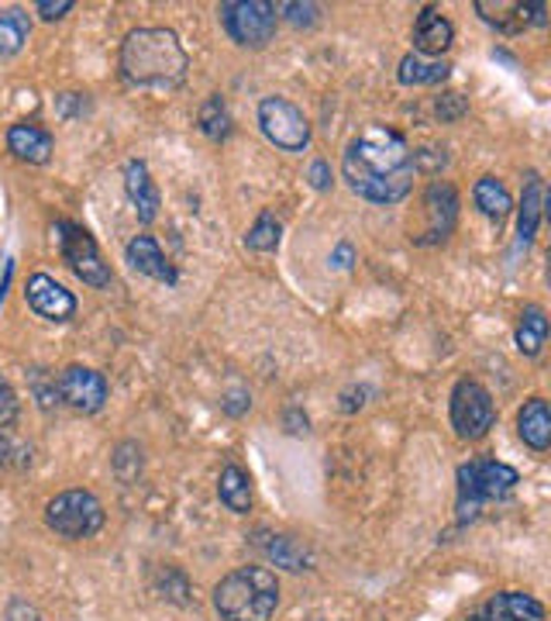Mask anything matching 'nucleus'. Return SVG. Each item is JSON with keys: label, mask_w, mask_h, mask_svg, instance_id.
Returning a JSON list of instances; mask_svg holds the SVG:
<instances>
[{"label": "nucleus", "mask_w": 551, "mask_h": 621, "mask_svg": "<svg viewBox=\"0 0 551 621\" xmlns=\"http://www.w3.org/2000/svg\"><path fill=\"white\" fill-rule=\"evenodd\" d=\"M8 149L22 159V163L42 166L52 159V135L35 122H17L8 132Z\"/></svg>", "instance_id": "18"}, {"label": "nucleus", "mask_w": 551, "mask_h": 621, "mask_svg": "<svg viewBox=\"0 0 551 621\" xmlns=\"http://www.w3.org/2000/svg\"><path fill=\"white\" fill-rule=\"evenodd\" d=\"M17 414H22V400H17V394L0 376V429H11L17 422Z\"/></svg>", "instance_id": "29"}, {"label": "nucleus", "mask_w": 551, "mask_h": 621, "mask_svg": "<svg viewBox=\"0 0 551 621\" xmlns=\"http://www.w3.org/2000/svg\"><path fill=\"white\" fill-rule=\"evenodd\" d=\"M200 128L208 138H224L231 132V117H228V104L221 100V94H211L200 108Z\"/></svg>", "instance_id": "28"}, {"label": "nucleus", "mask_w": 551, "mask_h": 621, "mask_svg": "<svg viewBox=\"0 0 551 621\" xmlns=\"http://www.w3.org/2000/svg\"><path fill=\"white\" fill-rule=\"evenodd\" d=\"M465 97L462 94H444L441 100H438V114L444 117V122H455V117H462L465 114Z\"/></svg>", "instance_id": "32"}, {"label": "nucleus", "mask_w": 551, "mask_h": 621, "mask_svg": "<svg viewBox=\"0 0 551 621\" xmlns=\"http://www.w3.org/2000/svg\"><path fill=\"white\" fill-rule=\"evenodd\" d=\"M279 235H283V228L276 222V214L273 211H262L255 218V225L245 232V246L255 249V252H276L279 249Z\"/></svg>", "instance_id": "27"}, {"label": "nucleus", "mask_w": 551, "mask_h": 621, "mask_svg": "<svg viewBox=\"0 0 551 621\" xmlns=\"http://www.w3.org/2000/svg\"><path fill=\"white\" fill-rule=\"evenodd\" d=\"M276 11H283V14H287V22L290 25H314L317 22V4H297V0H290V4H279Z\"/></svg>", "instance_id": "30"}, {"label": "nucleus", "mask_w": 551, "mask_h": 621, "mask_svg": "<svg viewBox=\"0 0 551 621\" xmlns=\"http://www.w3.org/2000/svg\"><path fill=\"white\" fill-rule=\"evenodd\" d=\"M424 208L427 218H431V228H427L424 243H438V238H448V232L455 228V214H459V194L452 184H431L424 194Z\"/></svg>", "instance_id": "16"}, {"label": "nucleus", "mask_w": 551, "mask_h": 621, "mask_svg": "<svg viewBox=\"0 0 551 621\" xmlns=\"http://www.w3.org/2000/svg\"><path fill=\"white\" fill-rule=\"evenodd\" d=\"M352 246L349 243H341L338 249H335V256H331V266H338V270H349L352 266Z\"/></svg>", "instance_id": "36"}, {"label": "nucleus", "mask_w": 551, "mask_h": 621, "mask_svg": "<svg viewBox=\"0 0 551 621\" xmlns=\"http://www.w3.org/2000/svg\"><path fill=\"white\" fill-rule=\"evenodd\" d=\"M55 390H59V400H66L79 414H97L108 405V394H111L104 373H97L90 367H66L55 380Z\"/></svg>", "instance_id": "10"}, {"label": "nucleus", "mask_w": 551, "mask_h": 621, "mask_svg": "<svg viewBox=\"0 0 551 621\" xmlns=\"http://www.w3.org/2000/svg\"><path fill=\"white\" fill-rule=\"evenodd\" d=\"M125 190H128V200L135 204L138 222L152 225L155 214H159V190L152 184L149 166L141 163V159H128V163H125Z\"/></svg>", "instance_id": "15"}, {"label": "nucleus", "mask_w": 551, "mask_h": 621, "mask_svg": "<svg viewBox=\"0 0 551 621\" xmlns=\"http://www.w3.org/2000/svg\"><path fill=\"white\" fill-rule=\"evenodd\" d=\"M224 32L241 49H265L276 35V4L265 0H224L217 8Z\"/></svg>", "instance_id": "6"}, {"label": "nucleus", "mask_w": 551, "mask_h": 621, "mask_svg": "<svg viewBox=\"0 0 551 621\" xmlns=\"http://www.w3.org/2000/svg\"><path fill=\"white\" fill-rule=\"evenodd\" d=\"M521 484V473L500 459H468L459 467V508H479L483 500H500Z\"/></svg>", "instance_id": "4"}, {"label": "nucleus", "mask_w": 551, "mask_h": 621, "mask_svg": "<svg viewBox=\"0 0 551 621\" xmlns=\"http://www.w3.org/2000/svg\"><path fill=\"white\" fill-rule=\"evenodd\" d=\"M259 128L276 149L303 152L311 146V122L293 100L287 97H262L259 100Z\"/></svg>", "instance_id": "7"}, {"label": "nucleus", "mask_w": 551, "mask_h": 621, "mask_svg": "<svg viewBox=\"0 0 551 621\" xmlns=\"http://www.w3.org/2000/svg\"><path fill=\"white\" fill-rule=\"evenodd\" d=\"M125 259L135 273H146L152 280H162V284H176V270L170 266V259L162 256V249L152 235H135L125 246Z\"/></svg>", "instance_id": "17"}, {"label": "nucleus", "mask_w": 551, "mask_h": 621, "mask_svg": "<svg viewBox=\"0 0 551 621\" xmlns=\"http://www.w3.org/2000/svg\"><path fill=\"white\" fill-rule=\"evenodd\" d=\"M4 621H38V611L28 605V600L14 597V600H11V608H8V618H4Z\"/></svg>", "instance_id": "34"}, {"label": "nucleus", "mask_w": 551, "mask_h": 621, "mask_svg": "<svg viewBox=\"0 0 551 621\" xmlns=\"http://www.w3.org/2000/svg\"><path fill=\"white\" fill-rule=\"evenodd\" d=\"M279 608V580L265 567H238L214 587L221 621H270Z\"/></svg>", "instance_id": "3"}, {"label": "nucleus", "mask_w": 551, "mask_h": 621, "mask_svg": "<svg viewBox=\"0 0 551 621\" xmlns=\"http://www.w3.org/2000/svg\"><path fill=\"white\" fill-rule=\"evenodd\" d=\"M190 55L173 28H135L121 42V76L138 90L173 94L183 87Z\"/></svg>", "instance_id": "2"}, {"label": "nucleus", "mask_w": 551, "mask_h": 621, "mask_svg": "<svg viewBox=\"0 0 551 621\" xmlns=\"http://www.w3.org/2000/svg\"><path fill=\"white\" fill-rule=\"evenodd\" d=\"M473 197H476V208L486 214V218H493V222H503V218L510 214V194H506V187L500 184L497 176H483L479 184H476V190H473Z\"/></svg>", "instance_id": "26"}, {"label": "nucleus", "mask_w": 551, "mask_h": 621, "mask_svg": "<svg viewBox=\"0 0 551 621\" xmlns=\"http://www.w3.org/2000/svg\"><path fill=\"white\" fill-rule=\"evenodd\" d=\"M46 522L63 538H90L104 529V505L90 490H63L46 505Z\"/></svg>", "instance_id": "5"}, {"label": "nucleus", "mask_w": 551, "mask_h": 621, "mask_svg": "<svg viewBox=\"0 0 551 621\" xmlns=\"http://www.w3.org/2000/svg\"><path fill=\"white\" fill-rule=\"evenodd\" d=\"M476 11L486 25H493L506 35L524 32L530 25H544V4H514V0H476Z\"/></svg>", "instance_id": "12"}, {"label": "nucleus", "mask_w": 551, "mask_h": 621, "mask_svg": "<svg viewBox=\"0 0 551 621\" xmlns=\"http://www.w3.org/2000/svg\"><path fill=\"white\" fill-rule=\"evenodd\" d=\"M448 73H452V66H448L444 59H424V55L411 52L400 59L397 79L403 87H435V84H444Z\"/></svg>", "instance_id": "22"}, {"label": "nucleus", "mask_w": 551, "mask_h": 621, "mask_svg": "<svg viewBox=\"0 0 551 621\" xmlns=\"http://www.w3.org/2000/svg\"><path fill=\"white\" fill-rule=\"evenodd\" d=\"M217 497L221 505L235 511V514H249L252 511V480L241 467H224L221 470V480H217Z\"/></svg>", "instance_id": "23"}, {"label": "nucleus", "mask_w": 551, "mask_h": 621, "mask_svg": "<svg viewBox=\"0 0 551 621\" xmlns=\"http://www.w3.org/2000/svg\"><path fill=\"white\" fill-rule=\"evenodd\" d=\"M468 621H544V605L524 591H500Z\"/></svg>", "instance_id": "13"}, {"label": "nucleus", "mask_w": 551, "mask_h": 621, "mask_svg": "<svg viewBox=\"0 0 551 621\" xmlns=\"http://www.w3.org/2000/svg\"><path fill=\"white\" fill-rule=\"evenodd\" d=\"M55 232H59V246H63L70 270L84 280L87 287H111V270L104 263V256H100L93 235L70 222H59Z\"/></svg>", "instance_id": "9"}, {"label": "nucleus", "mask_w": 551, "mask_h": 621, "mask_svg": "<svg viewBox=\"0 0 551 621\" xmlns=\"http://www.w3.org/2000/svg\"><path fill=\"white\" fill-rule=\"evenodd\" d=\"M311 187H314V190H328V187H331V166L324 163V159L311 163Z\"/></svg>", "instance_id": "35"}, {"label": "nucleus", "mask_w": 551, "mask_h": 621, "mask_svg": "<svg viewBox=\"0 0 551 621\" xmlns=\"http://www.w3.org/2000/svg\"><path fill=\"white\" fill-rule=\"evenodd\" d=\"M548 338V318L538 305H530L521 311V322H517V349L524 356H538L541 346Z\"/></svg>", "instance_id": "24"}, {"label": "nucleus", "mask_w": 551, "mask_h": 621, "mask_svg": "<svg viewBox=\"0 0 551 621\" xmlns=\"http://www.w3.org/2000/svg\"><path fill=\"white\" fill-rule=\"evenodd\" d=\"M455 28L452 22L438 11V8H424L417 14V25H414V49L424 59H441V52L452 46Z\"/></svg>", "instance_id": "14"}, {"label": "nucleus", "mask_w": 551, "mask_h": 621, "mask_svg": "<svg viewBox=\"0 0 551 621\" xmlns=\"http://www.w3.org/2000/svg\"><path fill=\"white\" fill-rule=\"evenodd\" d=\"M38 14L46 17V22H55V17H63L73 11V0H38Z\"/></svg>", "instance_id": "33"}, {"label": "nucleus", "mask_w": 551, "mask_h": 621, "mask_svg": "<svg viewBox=\"0 0 551 621\" xmlns=\"http://www.w3.org/2000/svg\"><path fill=\"white\" fill-rule=\"evenodd\" d=\"M517 432L524 438V446H530L535 452H548V446H551V414H548V400L544 397L524 400V408L517 414Z\"/></svg>", "instance_id": "20"}, {"label": "nucleus", "mask_w": 551, "mask_h": 621, "mask_svg": "<svg viewBox=\"0 0 551 621\" xmlns=\"http://www.w3.org/2000/svg\"><path fill=\"white\" fill-rule=\"evenodd\" d=\"M541 208H544V179L541 173L530 170L524 176V194H521V208H517V232L521 243H530L541 225Z\"/></svg>", "instance_id": "21"}, {"label": "nucleus", "mask_w": 551, "mask_h": 621, "mask_svg": "<svg viewBox=\"0 0 551 621\" xmlns=\"http://www.w3.org/2000/svg\"><path fill=\"white\" fill-rule=\"evenodd\" d=\"M341 176L370 204H400L414 187V152L406 138L386 125L362 128L341 156Z\"/></svg>", "instance_id": "1"}, {"label": "nucleus", "mask_w": 551, "mask_h": 621, "mask_svg": "<svg viewBox=\"0 0 551 621\" xmlns=\"http://www.w3.org/2000/svg\"><path fill=\"white\" fill-rule=\"evenodd\" d=\"M255 549H262V556L270 559V563H276V567H283V570H293V573H300V570H311V552L303 549L297 538H290V535H273V532H255Z\"/></svg>", "instance_id": "19"}, {"label": "nucleus", "mask_w": 551, "mask_h": 621, "mask_svg": "<svg viewBox=\"0 0 551 621\" xmlns=\"http://www.w3.org/2000/svg\"><path fill=\"white\" fill-rule=\"evenodd\" d=\"M497 425V405L479 380H459L452 390V429L465 443H476Z\"/></svg>", "instance_id": "8"}, {"label": "nucleus", "mask_w": 551, "mask_h": 621, "mask_svg": "<svg viewBox=\"0 0 551 621\" xmlns=\"http://www.w3.org/2000/svg\"><path fill=\"white\" fill-rule=\"evenodd\" d=\"M25 300L38 318H46V322H70V318L76 314V297L59 284V280H52L49 273L28 276Z\"/></svg>", "instance_id": "11"}, {"label": "nucleus", "mask_w": 551, "mask_h": 621, "mask_svg": "<svg viewBox=\"0 0 551 621\" xmlns=\"http://www.w3.org/2000/svg\"><path fill=\"white\" fill-rule=\"evenodd\" d=\"M28 35H32V22H28L25 11L11 8V11L0 14V59L22 52V46L28 42Z\"/></svg>", "instance_id": "25"}, {"label": "nucleus", "mask_w": 551, "mask_h": 621, "mask_svg": "<svg viewBox=\"0 0 551 621\" xmlns=\"http://www.w3.org/2000/svg\"><path fill=\"white\" fill-rule=\"evenodd\" d=\"M22 449H17V443H14V435L8 432V429H0V470H11L14 463L22 467Z\"/></svg>", "instance_id": "31"}]
</instances>
